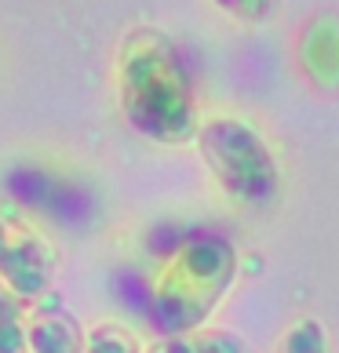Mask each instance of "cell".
<instances>
[{"label": "cell", "instance_id": "obj_1", "mask_svg": "<svg viewBox=\"0 0 339 353\" xmlns=\"http://www.w3.org/2000/svg\"><path fill=\"white\" fill-rule=\"evenodd\" d=\"M117 99L135 135L157 146H186L201 128L197 91L172 37L135 26L117 48Z\"/></svg>", "mask_w": 339, "mask_h": 353}, {"label": "cell", "instance_id": "obj_2", "mask_svg": "<svg viewBox=\"0 0 339 353\" xmlns=\"http://www.w3.org/2000/svg\"><path fill=\"white\" fill-rule=\"evenodd\" d=\"M241 259L226 233L193 230L164 248L150 270V313L161 335L190 332L208 324L238 281Z\"/></svg>", "mask_w": 339, "mask_h": 353}, {"label": "cell", "instance_id": "obj_3", "mask_svg": "<svg viewBox=\"0 0 339 353\" xmlns=\"http://www.w3.org/2000/svg\"><path fill=\"white\" fill-rule=\"evenodd\" d=\"M193 142H197L208 172L230 204L244 208V212H267L278 204L284 186L281 164L259 128H252L241 117L219 113L204 117Z\"/></svg>", "mask_w": 339, "mask_h": 353}, {"label": "cell", "instance_id": "obj_4", "mask_svg": "<svg viewBox=\"0 0 339 353\" xmlns=\"http://www.w3.org/2000/svg\"><path fill=\"white\" fill-rule=\"evenodd\" d=\"M59 273V252L33 219L19 208L0 204V284L19 295L26 306H37L51 295Z\"/></svg>", "mask_w": 339, "mask_h": 353}, {"label": "cell", "instance_id": "obj_5", "mask_svg": "<svg viewBox=\"0 0 339 353\" xmlns=\"http://www.w3.org/2000/svg\"><path fill=\"white\" fill-rule=\"evenodd\" d=\"M296 66H299V77L314 91L339 95V15L318 11V15H310L299 26Z\"/></svg>", "mask_w": 339, "mask_h": 353}, {"label": "cell", "instance_id": "obj_6", "mask_svg": "<svg viewBox=\"0 0 339 353\" xmlns=\"http://www.w3.org/2000/svg\"><path fill=\"white\" fill-rule=\"evenodd\" d=\"M26 353H88V335L62 303L41 299L26 321Z\"/></svg>", "mask_w": 339, "mask_h": 353}, {"label": "cell", "instance_id": "obj_7", "mask_svg": "<svg viewBox=\"0 0 339 353\" xmlns=\"http://www.w3.org/2000/svg\"><path fill=\"white\" fill-rule=\"evenodd\" d=\"M142 353H252V350L238 332L201 324V328H190V332L161 335L157 343H150Z\"/></svg>", "mask_w": 339, "mask_h": 353}, {"label": "cell", "instance_id": "obj_8", "mask_svg": "<svg viewBox=\"0 0 339 353\" xmlns=\"http://www.w3.org/2000/svg\"><path fill=\"white\" fill-rule=\"evenodd\" d=\"M26 303L0 284V353H26Z\"/></svg>", "mask_w": 339, "mask_h": 353}, {"label": "cell", "instance_id": "obj_9", "mask_svg": "<svg viewBox=\"0 0 339 353\" xmlns=\"http://www.w3.org/2000/svg\"><path fill=\"white\" fill-rule=\"evenodd\" d=\"M278 353H329V332L318 317H296L284 328Z\"/></svg>", "mask_w": 339, "mask_h": 353}, {"label": "cell", "instance_id": "obj_10", "mask_svg": "<svg viewBox=\"0 0 339 353\" xmlns=\"http://www.w3.org/2000/svg\"><path fill=\"white\" fill-rule=\"evenodd\" d=\"M146 346L135 339L132 328L117 321H102L88 332V353H142Z\"/></svg>", "mask_w": 339, "mask_h": 353}, {"label": "cell", "instance_id": "obj_11", "mask_svg": "<svg viewBox=\"0 0 339 353\" xmlns=\"http://www.w3.org/2000/svg\"><path fill=\"white\" fill-rule=\"evenodd\" d=\"M212 4L223 11V15L238 19L244 26H263L278 15L281 0H212Z\"/></svg>", "mask_w": 339, "mask_h": 353}]
</instances>
